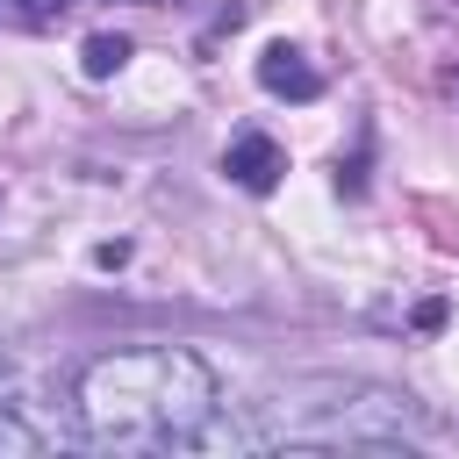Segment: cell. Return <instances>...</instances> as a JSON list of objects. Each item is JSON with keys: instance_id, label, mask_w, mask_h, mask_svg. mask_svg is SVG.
<instances>
[{"instance_id": "obj_8", "label": "cell", "mask_w": 459, "mask_h": 459, "mask_svg": "<svg viewBox=\"0 0 459 459\" xmlns=\"http://www.w3.org/2000/svg\"><path fill=\"white\" fill-rule=\"evenodd\" d=\"M0 452H43V430L14 416V402H0Z\"/></svg>"}, {"instance_id": "obj_1", "label": "cell", "mask_w": 459, "mask_h": 459, "mask_svg": "<svg viewBox=\"0 0 459 459\" xmlns=\"http://www.w3.org/2000/svg\"><path fill=\"white\" fill-rule=\"evenodd\" d=\"M222 409V380L186 344H122L72 373V430L93 452L201 445Z\"/></svg>"}, {"instance_id": "obj_7", "label": "cell", "mask_w": 459, "mask_h": 459, "mask_svg": "<svg viewBox=\"0 0 459 459\" xmlns=\"http://www.w3.org/2000/svg\"><path fill=\"white\" fill-rule=\"evenodd\" d=\"M65 14V0H0V22L7 29H50Z\"/></svg>"}, {"instance_id": "obj_6", "label": "cell", "mask_w": 459, "mask_h": 459, "mask_svg": "<svg viewBox=\"0 0 459 459\" xmlns=\"http://www.w3.org/2000/svg\"><path fill=\"white\" fill-rule=\"evenodd\" d=\"M129 65V36H86V79H108V72H122Z\"/></svg>"}, {"instance_id": "obj_5", "label": "cell", "mask_w": 459, "mask_h": 459, "mask_svg": "<svg viewBox=\"0 0 459 459\" xmlns=\"http://www.w3.org/2000/svg\"><path fill=\"white\" fill-rule=\"evenodd\" d=\"M409 215L430 230L437 251H459V208H452V201H430V194H423V201H409Z\"/></svg>"}, {"instance_id": "obj_9", "label": "cell", "mask_w": 459, "mask_h": 459, "mask_svg": "<svg viewBox=\"0 0 459 459\" xmlns=\"http://www.w3.org/2000/svg\"><path fill=\"white\" fill-rule=\"evenodd\" d=\"M0 380H7V359H0Z\"/></svg>"}, {"instance_id": "obj_3", "label": "cell", "mask_w": 459, "mask_h": 459, "mask_svg": "<svg viewBox=\"0 0 459 459\" xmlns=\"http://www.w3.org/2000/svg\"><path fill=\"white\" fill-rule=\"evenodd\" d=\"M222 172H230L244 194H273V186H280V172H287V151H280L265 129H244V136H230Z\"/></svg>"}, {"instance_id": "obj_2", "label": "cell", "mask_w": 459, "mask_h": 459, "mask_svg": "<svg viewBox=\"0 0 459 459\" xmlns=\"http://www.w3.org/2000/svg\"><path fill=\"white\" fill-rule=\"evenodd\" d=\"M323 402H258V423L244 445H294V452H337V445H409L423 437V409L394 387H359V380H316Z\"/></svg>"}, {"instance_id": "obj_4", "label": "cell", "mask_w": 459, "mask_h": 459, "mask_svg": "<svg viewBox=\"0 0 459 459\" xmlns=\"http://www.w3.org/2000/svg\"><path fill=\"white\" fill-rule=\"evenodd\" d=\"M258 86L280 93V100H316V93H323V72H316L294 43H265V57H258Z\"/></svg>"}]
</instances>
